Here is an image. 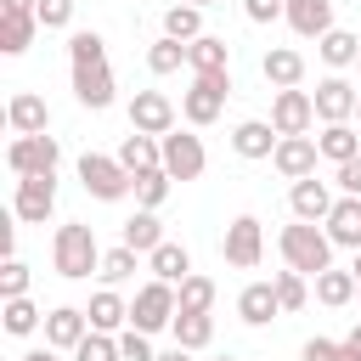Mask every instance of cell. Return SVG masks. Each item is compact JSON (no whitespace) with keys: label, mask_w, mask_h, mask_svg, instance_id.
<instances>
[{"label":"cell","mask_w":361,"mask_h":361,"mask_svg":"<svg viewBox=\"0 0 361 361\" xmlns=\"http://www.w3.org/2000/svg\"><path fill=\"white\" fill-rule=\"evenodd\" d=\"M282 259H288V271H299V276H322V271H333V237L327 231H316L310 220H293V226H282Z\"/></svg>","instance_id":"1"},{"label":"cell","mask_w":361,"mask_h":361,"mask_svg":"<svg viewBox=\"0 0 361 361\" xmlns=\"http://www.w3.org/2000/svg\"><path fill=\"white\" fill-rule=\"evenodd\" d=\"M51 259H56V276H68V282H85L90 271H102V248H96V231H90L85 220H68V226H56Z\"/></svg>","instance_id":"2"},{"label":"cell","mask_w":361,"mask_h":361,"mask_svg":"<svg viewBox=\"0 0 361 361\" xmlns=\"http://www.w3.org/2000/svg\"><path fill=\"white\" fill-rule=\"evenodd\" d=\"M226 96H231V68L226 73H192V90L180 96L186 124H214L220 107H226Z\"/></svg>","instance_id":"3"},{"label":"cell","mask_w":361,"mask_h":361,"mask_svg":"<svg viewBox=\"0 0 361 361\" xmlns=\"http://www.w3.org/2000/svg\"><path fill=\"white\" fill-rule=\"evenodd\" d=\"M79 180H85V192L102 197V203H118L124 192H135V175H130L118 158H102V152H85V158H79Z\"/></svg>","instance_id":"4"},{"label":"cell","mask_w":361,"mask_h":361,"mask_svg":"<svg viewBox=\"0 0 361 361\" xmlns=\"http://www.w3.org/2000/svg\"><path fill=\"white\" fill-rule=\"evenodd\" d=\"M175 310H180V299H175V288L152 276V282H147V288L135 293V305H130V327L152 338L158 327H175Z\"/></svg>","instance_id":"5"},{"label":"cell","mask_w":361,"mask_h":361,"mask_svg":"<svg viewBox=\"0 0 361 361\" xmlns=\"http://www.w3.org/2000/svg\"><path fill=\"white\" fill-rule=\"evenodd\" d=\"M56 158H62L56 135H17V141L6 147V164H11L17 180H28V175H56Z\"/></svg>","instance_id":"6"},{"label":"cell","mask_w":361,"mask_h":361,"mask_svg":"<svg viewBox=\"0 0 361 361\" xmlns=\"http://www.w3.org/2000/svg\"><path fill=\"white\" fill-rule=\"evenodd\" d=\"M130 130L164 141V135L175 130V102H169L164 90H135V102H130Z\"/></svg>","instance_id":"7"},{"label":"cell","mask_w":361,"mask_h":361,"mask_svg":"<svg viewBox=\"0 0 361 361\" xmlns=\"http://www.w3.org/2000/svg\"><path fill=\"white\" fill-rule=\"evenodd\" d=\"M51 209H56V175H28V180H17L11 214H17L23 226H45Z\"/></svg>","instance_id":"8"},{"label":"cell","mask_w":361,"mask_h":361,"mask_svg":"<svg viewBox=\"0 0 361 361\" xmlns=\"http://www.w3.org/2000/svg\"><path fill=\"white\" fill-rule=\"evenodd\" d=\"M226 265H237V271H254L259 265V254H265V231H259V220L254 214H237L231 226H226Z\"/></svg>","instance_id":"9"},{"label":"cell","mask_w":361,"mask_h":361,"mask_svg":"<svg viewBox=\"0 0 361 361\" xmlns=\"http://www.w3.org/2000/svg\"><path fill=\"white\" fill-rule=\"evenodd\" d=\"M310 102H316V118H322V124H350V118H355V102H361V90H355L350 79L327 73V79L316 85V96H310Z\"/></svg>","instance_id":"10"},{"label":"cell","mask_w":361,"mask_h":361,"mask_svg":"<svg viewBox=\"0 0 361 361\" xmlns=\"http://www.w3.org/2000/svg\"><path fill=\"white\" fill-rule=\"evenodd\" d=\"M310 124H316L310 90H276V102H271V130H276V135H305Z\"/></svg>","instance_id":"11"},{"label":"cell","mask_w":361,"mask_h":361,"mask_svg":"<svg viewBox=\"0 0 361 361\" xmlns=\"http://www.w3.org/2000/svg\"><path fill=\"white\" fill-rule=\"evenodd\" d=\"M203 141L197 135H180V130H169L164 135V169H169V180H197L203 175Z\"/></svg>","instance_id":"12"},{"label":"cell","mask_w":361,"mask_h":361,"mask_svg":"<svg viewBox=\"0 0 361 361\" xmlns=\"http://www.w3.org/2000/svg\"><path fill=\"white\" fill-rule=\"evenodd\" d=\"M316 158H322V147H316L310 135H282L276 152H271L276 175H288V180H310V175H316Z\"/></svg>","instance_id":"13"},{"label":"cell","mask_w":361,"mask_h":361,"mask_svg":"<svg viewBox=\"0 0 361 361\" xmlns=\"http://www.w3.org/2000/svg\"><path fill=\"white\" fill-rule=\"evenodd\" d=\"M85 338H90V316H85V310L56 305V310L45 316V344H51V350H79Z\"/></svg>","instance_id":"14"},{"label":"cell","mask_w":361,"mask_h":361,"mask_svg":"<svg viewBox=\"0 0 361 361\" xmlns=\"http://www.w3.org/2000/svg\"><path fill=\"white\" fill-rule=\"evenodd\" d=\"M288 28L299 34V39H322V34H333V0H288Z\"/></svg>","instance_id":"15"},{"label":"cell","mask_w":361,"mask_h":361,"mask_svg":"<svg viewBox=\"0 0 361 361\" xmlns=\"http://www.w3.org/2000/svg\"><path fill=\"white\" fill-rule=\"evenodd\" d=\"M288 209H293V220H327L333 214V192H327V180H293V192H288Z\"/></svg>","instance_id":"16"},{"label":"cell","mask_w":361,"mask_h":361,"mask_svg":"<svg viewBox=\"0 0 361 361\" xmlns=\"http://www.w3.org/2000/svg\"><path fill=\"white\" fill-rule=\"evenodd\" d=\"M237 316H243L248 327H265L271 316H282V299H276V282H248V288L237 293Z\"/></svg>","instance_id":"17"},{"label":"cell","mask_w":361,"mask_h":361,"mask_svg":"<svg viewBox=\"0 0 361 361\" xmlns=\"http://www.w3.org/2000/svg\"><path fill=\"white\" fill-rule=\"evenodd\" d=\"M259 73H265L276 90H299V79H305V56L288 51V45H271V51L259 56Z\"/></svg>","instance_id":"18"},{"label":"cell","mask_w":361,"mask_h":361,"mask_svg":"<svg viewBox=\"0 0 361 361\" xmlns=\"http://www.w3.org/2000/svg\"><path fill=\"white\" fill-rule=\"evenodd\" d=\"M73 96H79V107L102 113V107L113 102V68H107V62H102V68H73Z\"/></svg>","instance_id":"19"},{"label":"cell","mask_w":361,"mask_h":361,"mask_svg":"<svg viewBox=\"0 0 361 361\" xmlns=\"http://www.w3.org/2000/svg\"><path fill=\"white\" fill-rule=\"evenodd\" d=\"M327 237H333V248H355V254H361V197H338V203H333Z\"/></svg>","instance_id":"20"},{"label":"cell","mask_w":361,"mask_h":361,"mask_svg":"<svg viewBox=\"0 0 361 361\" xmlns=\"http://www.w3.org/2000/svg\"><path fill=\"white\" fill-rule=\"evenodd\" d=\"M6 118H11L17 135H45V124H51V113H45V102H39L34 90H17V96L6 102Z\"/></svg>","instance_id":"21"},{"label":"cell","mask_w":361,"mask_h":361,"mask_svg":"<svg viewBox=\"0 0 361 361\" xmlns=\"http://www.w3.org/2000/svg\"><path fill=\"white\" fill-rule=\"evenodd\" d=\"M276 141H282V135H276L265 118H243V124H237V135H231L237 158H271V152H276Z\"/></svg>","instance_id":"22"},{"label":"cell","mask_w":361,"mask_h":361,"mask_svg":"<svg viewBox=\"0 0 361 361\" xmlns=\"http://www.w3.org/2000/svg\"><path fill=\"white\" fill-rule=\"evenodd\" d=\"M118 164L130 169V175H141V169H164V141L158 135H124V147H118Z\"/></svg>","instance_id":"23"},{"label":"cell","mask_w":361,"mask_h":361,"mask_svg":"<svg viewBox=\"0 0 361 361\" xmlns=\"http://www.w3.org/2000/svg\"><path fill=\"white\" fill-rule=\"evenodd\" d=\"M147 265H152V276L169 282V288H180V282L192 276V254H186L180 243H158V248L147 254Z\"/></svg>","instance_id":"24"},{"label":"cell","mask_w":361,"mask_h":361,"mask_svg":"<svg viewBox=\"0 0 361 361\" xmlns=\"http://www.w3.org/2000/svg\"><path fill=\"white\" fill-rule=\"evenodd\" d=\"M186 62H192V73H226L231 45H226L220 34H203V39H192V45H186Z\"/></svg>","instance_id":"25"},{"label":"cell","mask_w":361,"mask_h":361,"mask_svg":"<svg viewBox=\"0 0 361 361\" xmlns=\"http://www.w3.org/2000/svg\"><path fill=\"white\" fill-rule=\"evenodd\" d=\"M85 316H90V333H118V327L130 322V305H124L113 288H102V293L90 299V310H85Z\"/></svg>","instance_id":"26"},{"label":"cell","mask_w":361,"mask_h":361,"mask_svg":"<svg viewBox=\"0 0 361 361\" xmlns=\"http://www.w3.org/2000/svg\"><path fill=\"white\" fill-rule=\"evenodd\" d=\"M316 51H322V62H327V68H355V62H361V39H355L350 28L322 34V39H316Z\"/></svg>","instance_id":"27"},{"label":"cell","mask_w":361,"mask_h":361,"mask_svg":"<svg viewBox=\"0 0 361 361\" xmlns=\"http://www.w3.org/2000/svg\"><path fill=\"white\" fill-rule=\"evenodd\" d=\"M164 243V226H158V214L152 209H135L130 220H124V248H135V254H152Z\"/></svg>","instance_id":"28"},{"label":"cell","mask_w":361,"mask_h":361,"mask_svg":"<svg viewBox=\"0 0 361 361\" xmlns=\"http://www.w3.org/2000/svg\"><path fill=\"white\" fill-rule=\"evenodd\" d=\"M164 39H180V45L203 39V6H169L164 11Z\"/></svg>","instance_id":"29"},{"label":"cell","mask_w":361,"mask_h":361,"mask_svg":"<svg viewBox=\"0 0 361 361\" xmlns=\"http://www.w3.org/2000/svg\"><path fill=\"white\" fill-rule=\"evenodd\" d=\"M316 147H322V158H333V164H350V158H361V135H355L350 124H327V130L316 135Z\"/></svg>","instance_id":"30"},{"label":"cell","mask_w":361,"mask_h":361,"mask_svg":"<svg viewBox=\"0 0 361 361\" xmlns=\"http://www.w3.org/2000/svg\"><path fill=\"white\" fill-rule=\"evenodd\" d=\"M355 293H361L355 271H322V276H316V299H322V305H333V310H338V305H350Z\"/></svg>","instance_id":"31"},{"label":"cell","mask_w":361,"mask_h":361,"mask_svg":"<svg viewBox=\"0 0 361 361\" xmlns=\"http://www.w3.org/2000/svg\"><path fill=\"white\" fill-rule=\"evenodd\" d=\"M175 344L180 350H203L209 338H214V316H192V310H175Z\"/></svg>","instance_id":"32"},{"label":"cell","mask_w":361,"mask_h":361,"mask_svg":"<svg viewBox=\"0 0 361 361\" xmlns=\"http://www.w3.org/2000/svg\"><path fill=\"white\" fill-rule=\"evenodd\" d=\"M34 28H39V17H6L0 11V51L6 56H23L34 45Z\"/></svg>","instance_id":"33"},{"label":"cell","mask_w":361,"mask_h":361,"mask_svg":"<svg viewBox=\"0 0 361 361\" xmlns=\"http://www.w3.org/2000/svg\"><path fill=\"white\" fill-rule=\"evenodd\" d=\"M68 56H73V68H102V62H107V45H102L96 28H79V34L68 39Z\"/></svg>","instance_id":"34"},{"label":"cell","mask_w":361,"mask_h":361,"mask_svg":"<svg viewBox=\"0 0 361 361\" xmlns=\"http://www.w3.org/2000/svg\"><path fill=\"white\" fill-rule=\"evenodd\" d=\"M175 299H180V310H192V316H209V310H214V282L192 271V276L180 282V293H175Z\"/></svg>","instance_id":"35"},{"label":"cell","mask_w":361,"mask_h":361,"mask_svg":"<svg viewBox=\"0 0 361 361\" xmlns=\"http://www.w3.org/2000/svg\"><path fill=\"white\" fill-rule=\"evenodd\" d=\"M169 197V169H141L135 175V209H158Z\"/></svg>","instance_id":"36"},{"label":"cell","mask_w":361,"mask_h":361,"mask_svg":"<svg viewBox=\"0 0 361 361\" xmlns=\"http://www.w3.org/2000/svg\"><path fill=\"white\" fill-rule=\"evenodd\" d=\"M96 276H102V282H124V276H135V248H124V243H118V248H107Z\"/></svg>","instance_id":"37"},{"label":"cell","mask_w":361,"mask_h":361,"mask_svg":"<svg viewBox=\"0 0 361 361\" xmlns=\"http://www.w3.org/2000/svg\"><path fill=\"white\" fill-rule=\"evenodd\" d=\"M180 62H186V45H180V39H158V45L147 51V68H152V73H175Z\"/></svg>","instance_id":"38"},{"label":"cell","mask_w":361,"mask_h":361,"mask_svg":"<svg viewBox=\"0 0 361 361\" xmlns=\"http://www.w3.org/2000/svg\"><path fill=\"white\" fill-rule=\"evenodd\" d=\"M276 299H282V310H305V299H310L305 276L299 271H276Z\"/></svg>","instance_id":"39"},{"label":"cell","mask_w":361,"mask_h":361,"mask_svg":"<svg viewBox=\"0 0 361 361\" xmlns=\"http://www.w3.org/2000/svg\"><path fill=\"white\" fill-rule=\"evenodd\" d=\"M34 327H39V310H34L28 299H6V333L23 338V333H34Z\"/></svg>","instance_id":"40"},{"label":"cell","mask_w":361,"mask_h":361,"mask_svg":"<svg viewBox=\"0 0 361 361\" xmlns=\"http://www.w3.org/2000/svg\"><path fill=\"white\" fill-rule=\"evenodd\" d=\"M73 361H124V355H118V338H113V333H90V338L73 350Z\"/></svg>","instance_id":"41"},{"label":"cell","mask_w":361,"mask_h":361,"mask_svg":"<svg viewBox=\"0 0 361 361\" xmlns=\"http://www.w3.org/2000/svg\"><path fill=\"white\" fill-rule=\"evenodd\" d=\"M0 293H6V299H28V265H23V259H6V271H0Z\"/></svg>","instance_id":"42"},{"label":"cell","mask_w":361,"mask_h":361,"mask_svg":"<svg viewBox=\"0 0 361 361\" xmlns=\"http://www.w3.org/2000/svg\"><path fill=\"white\" fill-rule=\"evenodd\" d=\"M118 355H124V361H158V355H152V338H147V333H135V327H130V333H118Z\"/></svg>","instance_id":"43"},{"label":"cell","mask_w":361,"mask_h":361,"mask_svg":"<svg viewBox=\"0 0 361 361\" xmlns=\"http://www.w3.org/2000/svg\"><path fill=\"white\" fill-rule=\"evenodd\" d=\"M39 28H68L73 23V0H39Z\"/></svg>","instance_id":"44"},{"label":"cell","mask_w":361,"mask_h":361,"mask_svg":"<svg viewBox=\"0 0 361 361\" xmlns=\"http://www.w3.org/2000/svg\"><path fill=\"white\" fill-rule=\"evenodd\" d=\"M243 11H248V23H276L288 11V0H243Z\"/></svg>","instance_id":"45"},{"label":"cell","mask_w":361,"mask_h":361,"mask_svg":"<svg viewBox=\"0 0 361 361\" xmlns=\"http://www.w3.org/2000/svg\"><path fill=\"white\" fill-rule=\"evenodd\" d=\"M338 186H344V197H361V158H350V164H338V175H333Z\"/></svg>","instance_id":"46"},{"label":"cell","mask_w":361,"mask_h":361,"mask_svg":"<svg viewBox=\"0 0 361 361\" xmlns=\"http://www.w3.org/2000/svg\"><path fill=\"white\" fill-rule=\"evenodd\" d=\"M299 355H305V361H338V344H333V338H305Z\"/></svg>","instance_id":"47"},{"label":"cell","mask_w":361,"mask_h":361,"mask_svg":"<svg viewBox=\"0 0 361 361\" xmlns=\"http://www.w3.org/2000/svg\"><path fill=\"white\" fill-rule=\"evenodd\" d=\"M338 361H361V322L350 327V338L338 344Z\"/></svg>","instance_id":"48"},{"label":"cell","mask_w":361,"mask_h":361,"mask_svg":"<svg viewBox=\"0 0 361 361\" xmlns=\"http://www.w3.org/2000/svg\"><path fill=\"white\" fill-rule=\"evenodd\" d=\"M0 11H6V17H34L39 0H0Z\"/></svg>","instance_id":"49"},{"label":"cell","mask_w":361,"mask_h":361,"mask_svg":"<svg viewBox=\"0 0 361 361\" xmlns=\"http://www.w3.org/2000/svg\"><path fill=\"white\" fill-rule=\"evenodd\" d=\"M158 361H192V350H180V344H175V350H164Z\"/></svg>","instance_id":"50"},{"label":"cell","mask_w":361,"mask_h":361,"mask_svg":"<svg viewBox=\"0 0 361 361\" xmlns=\"http://www.w3.org/2000/svg\"><path fill=\"white\" fill-rule=\"evenodd\" d=\"M23 361H56V350H51V344H45V350H28V355H23Z\"/></svg>","instance_id":"51"},{"label":"cell","mask_w":361,"mask_h":361,"mask_svg":"<svg viewBox=\"0 0 361 361\" xmlns=\"http://www.w3.org/2000/svg\"><path fill=\"white\" fill-rule=\"evenodd\" d=\"M175 6H214V0H175Z\"/></svg>","instance_id":"52"},{"label":"cell","mask_w":361,"mask_h":361,"mask_svg":"<svg viewBox=\"0 0 361 361\" xmlns=\"http://www.w3.org/2000/svg\"><path fill=\"white\" fill-rule=\"evenodd\" d=\"M350 271H355V282H361V254H355V265H350Z\"/></svg>","instance_id":"53"},{"label":"cell","mask_w":361,"mask_h":361,"mask_svg":"<svg viewBox=\"0 0 361 361\" xmlns=\"http://www.w3.org/2000/svg\"><path fill=\"white\" fill-rule=\"evenodd\" d=\"M355 118H361V102H355Z\"/></svg>","instance_id":"54"},{"label":"cell","mask_w":361,"mask_h":361,"mask_svg":"<svg viewBox=\"0 0 361 361\" xmlns=\"http://www.w3.org/2000/svg\"><path fill=\"white\" fill-rule=\"evenodd\" d=\"M220 361H237V355H220Z\"/></svg>","instance_id":"55"},{"label":"cell","mask_w":361,"mask_h":361,"mask_svg":"<svg viewBox=\"0 0 361 361\" xmlns=\"http://www.w3.org/2000/svg\"><path fill=\"white\" fill-rule=\"evenodd\" d=\"M355 68H361V62H355Z\"/></svg>","instance_id":"56"}]
</instances>
